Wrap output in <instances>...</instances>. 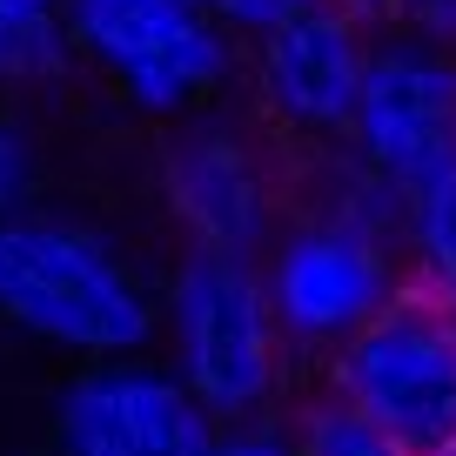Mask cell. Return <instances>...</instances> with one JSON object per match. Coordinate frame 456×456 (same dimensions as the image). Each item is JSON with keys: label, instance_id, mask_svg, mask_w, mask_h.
Returning a JSON list of instances; mask_svg holds the SVG:
<instances>
[{"label": "cell", "instance_id": "3", "mask_svg": "<svg viewBox=\"0 0 456 456\" xmlns=\"http://www.w3.org/2000/svg\"><path fill=\"white\" fill-rule=\"evenodd\" d=\"M155 201L175 248L262 262L296 208V155L248 108H208L161 128Z\"/></svg>", "mask_w": 456, "mask_h": 456}, {"label": "cell", "instance_id": "18", "mask_svg": "<svg viewBox=\"0 0 456 456\" xmlns=\"http://www.w3.org/2000/svg\"><path fill=\"white\" fill-rule=\"evenodd\" d=\"M436 456H456V450H436Z\"/></svg>", "mask_w": 456, "mask_h": 456}, {"label": "cell", "instance_id": "10", "mask_svg": "<svg viewBox=\"0 0 456 456\" xmlns=\"http://www.w3.org/2000/svg\"><path fill=\"white\" fill-rule=\"evenodd\" d=\"M81 74L68 41V0H0V94L34 101Z\"/></svg>", "mask_w": 456, "mask_h": 456}, {"label": "cell", "instance_id": "14", "mask_svg": "<svg viewBox=\"0 0 456 456\" xmlns=\"http://www.w3.org/2000/svg\"><path fill=\"white\" fill-rule=\"evenodd\" d=\"M315 0H201V14L208 20H222L235 41H262V34H275L282 20H296V14H309Z\"/></svg>", "mask_w": 456, "mask_h": 456}, {"label": "cell", "instance_id": "11", "mask_svg": "<svg viewBox=\"0 0 456 456\" xmlns=\"http://www.w3.org/2000/svg\"><path fill=\"white\" fill-rule=\"evenodd\" d=\"M282 423H289V436H296L302 456H410L389 429H376L370 416H356L349 403L329 396V389L296 396V410H289Z\"/></svg>", "mask_w": 456, "mask_h": 456}, {"label": "cell", "instance_id": "4", "mask_svg": "<svg viewBox=\"0 0 456 456\" xmlns=\"http://www.w3.org/2000/svg\"><path fill=\"white\" fill-rule=\"evenodd\" d=\"M68 41L87 81L155 128L195 121L242 94L248 47L201 14V0H68Z\"/></svg>", "mask_w": 456, "mask_h": 456}, {"label": "cell", "instance_id": "9", "mask_svg": "<svg viewBox=\"0 0 456 456\" xmlns=\"http://www.w3.org/2000/svg\"><path fill=\"white\" fill-rule=\"evenodd\" d=\"M222 423L188 396L161 356L87 362L54 389L47 450L54 456H208Z\"/></svg>", "mask_w": 456, "mask_h": 456}, {"label": "cell", "instance_id": "15", "mask_svg": "<svg viewBox=\"0 0 456 456\" xmlns=\"http://www.w3.org/2000/svg\"><path fill=\"white\" fill-rule=\"evenodd\" d=\"M389 28H410L436 47H456V0H396L389 7Z\"/></svg>", "mask_w": 456, "mask_h": 456}, {"label": "cell", "instance_id": "1", "mask_svg": "<svg viewBox=\"0 0 456 456\" xmlns=\"http://www.w3.org/2000/svg\"><path fill=\"white\" fill-rule=\"evenodd\" d=\"M0 329L68 356L74 370L155 356L161 282H148L121 235L41 201L0 215Z\"/></svg>", "mask_w": 456, "mask_h": 456}, {"label": "cell", "instance_id": "6", "mask_svg": "<svg viewBox=\"0 0 456 456\" xmlns=\"http://www.w3.org/2000/svg\"><path fill=\"white\" fill-rule=\"evenodd\" d=\"M315 389L389 429L410 456L456 450V309L410 289L315 370Z\"/></svg>", "mask_w": 456, "mask_h": 456}, {"label": "cell", "instance_id": "7", "mask_svg": "<svg viewBox=\"0 0 456 456\" xmlns=\"http://www.w3.org/2000/svg\"><path fill=\"white\" fill-rule=\"evenodd\" d=\"M370 20H356L349 7L315 0L309 14L282 20L275 34L248 41L242 54V108L289 148V155H322L342 148L356 128L362 108V81H370V54H376Z\"/></svg>", "mask_w": 456, "mask_h": 456}, {"label": "cell", "instance_id": "12", "mask_svg": "<svg viewBox=\"0 0 456 456\" xmlns=\"http://www.w3.org/2000/svg\"><path fill=\"white\" fill-rule=\"evenodd\" d=\"M410 269L416 289L456 309V175L410 201Z\"/></svg>", "mask_w": 456, "mask_h": 456}, {"label": "cell", "instance_id": "8", "mask_svg": "<svg viewBox=\"0 0 456 456\" xmlns=\"http://www.w3.org/2000/svg\"><path fill=\"white\" fill-rule=\"evenodd\" d=\"M403 201L456 175V47H436L410 28H383L362 81L349 142Z\"/></svg>", "mask_w": 456, "mask_h": 456}, {"label": "cell", "instance_id": "19", "mask_svg": "<svg viewBox=\"0 0 456 456\" xmlns=\"http://www.w3.org/2000/svg\"><path fill=\"white\" fill-rule=\"evenodd\" d=\"M41 456H54V450H41Z\"/></svg>", "mask_w": 456, "mask_h": 456}, {"label": "cell", "instance_id": "2", "mask_svg": "<svg viewBox=\"0 0 456 456\" xmlns=\"http://www.w3.org/2000/svg\"><path fill=\"white\" fill-rule=\"evenodd\" d=\"M155 356L188 383V396L222 429L282 423L296 410V349L275 322L262 262L242 256H201L175 248L161 269V336Z\"/></svg>", "mask_w": 456, "mask_h": 456}, {"label": "cell", "instance_id": "17", "mask_svg": "<svg viewBox=\"0 0 456 456\" xmlns=\"http://www.w3.org/2000/svg\"><path fill=\"white\" fill-rule=\"evenodd\" d=\"M329 7H349V14L370 20V28H389V7H396V0H329Z\"/></svg>", "mask_w": 456, "mask_h": 456}, {"label": "cell", "instance_id": "5", "mask_svg": "<svg viewBox=\"0 0 456 456\" xmlns=\"http://www.w3.org/2000/svg\"><path fill=\"white\" fill-rule=\"evenodd\" d=\"M275 322H282L296 362L322 370L342 342H356L376 315H389L416 289L410 242L362 222H336L315 208H289L282 235L262 256Z\"/></svg>", "mask_w": 456, "mask_h": 456}, {"label": "cell", "instance_id": "16", "mask_svg": "<svg viewBox=\"0 0 456 456\" xmlns=\"http://www.w3.org/2000/svg\"><path fill=\"white\" fill-rule=\"evenodd\" d=\"M208 456H302L289 423H242V429H222Z\"/></svg>", "mask_w": 456, "mask_h": 456}, {"label": "cell", "instance_id": "13", "mask_svg": "<svg viewBox=\"0 0 456 456\" xmlns=\"http://www.w3.org/2000/svg\"><path fill=\"white\" fill-rule=\"evenodd\" d=\"M47 195V142L28 101L0 94V215H28Z\"/></svg>", "mask_w": 456, "mask_h": 456}]
</instances>
